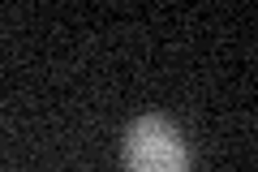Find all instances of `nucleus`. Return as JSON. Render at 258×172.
<instances>
[{
  "mask_svg": "<svg viewBox=\"0 0 258 172\" xmlns=\"http://www.w3.org/2000/svg\"><path fill=\"white\" fill-rule=\"evenodd\" d=\"M189 146L168 117L147 112L125 125V172H189Z\"/></svg>",
  "mask_w": 258,
  "mask_h": 172,
  "instance_id": "nucleus-1",
  "label": "nucleus"
}]
</instances>
